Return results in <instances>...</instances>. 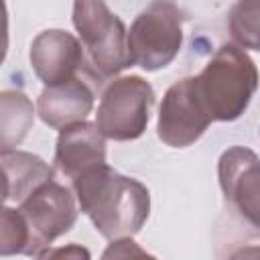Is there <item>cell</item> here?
Returning a JSON list of instances; mask_svg holds the SVG:
<instances>
[{"label":"cell","instance_id":"obj_1","mask_svg":"<svg viewBox=\"0 0 260 260\" xmlns=\"http://www.w3.org/2000/svg\"><path fill=\"white\" fill-rule=\"evenodd\" d=\"M71 183L79 209L104 238L112 242L132 238L144 225L150 211V193L140 181L102 165Z\"/></svg>","mask_w":260,"mask_h":260},{"label":"cell","instance_id":"obj_2","mask_svg":"<svg viewBox=\"0 0 260 260\" xmlns=\"http://www.w3.org/2000/svg\"><path fill=\"white\" fill-rule=\"evenodd\" d=\"M258 85L254 61L236 45H223L195 75L197 95L209 120L232 122L244 114Z\"/></svg>","mask_w":260,"mask_h":260},{"label":"cell","instance_id":"obj_3","mask_svg":"<svg viewBox=\"0 0 260 260\" xmlns=\"http://www.w3.org/2000/svg\"><path fill=\"white\" fill-rule=\"evenodd\" d=\"M73 26L79 32L85 61L98 79L114 77L132 65L124 22L104 2H75Z\"/></svg>","mask_w":260,"mask_h":260},{"label":"cell","instance_id":"obj_4","mask_svg":"<svg viewBox=\"0 0 260 260\" xmlns=\"http://www.w3.org/2000/svg\"><path fill=\"white\" fill-rule=\"evenodd\" d=\"M183 10L173 2L148 4L126 32L130 63L146 71L167 67L183 45Z\"/></svg>","mask_w":260,"mask_h":260},{"label":"cell","instance_id":"obj_5","mask_svg":"<svg viewBox=\"0 0 260 260\" xmlns=\"http://www.w3.org/2000/svg\"><path fill=\"white\" fill-rule=\"evenodd\" d=\"M152 104L154 91L144 77H118L102 93L95 128L110 140H136L146 130Z\"/></svg>","mask_w":260,"mask_h":260},{"label":"cell","instance_id":"obj_6","mask_svg":"<svg viewBox=\"0 0 260 260\" xmlns=\"http://www.w3.org/2000/svg\"><path fill=\"white\" fill-rule=\"evenodd\" d=\"M16 209L20 211L28 232L24 256H37L47 250L59 236L69 232L77 219L75 195L53 179L39 185L18 203Z\"/></svg>","mask_w":260,"mask_h":260},{"label":"cell","instance_id":"obj_7","mask_svg":"<svg viewBox=\"0 0 260 260\" xmlns=\"http://www.w3.org/2000/svg\"><path fill=\"white\" fill-rule=\"evenodd\" d=\"M209 124L211 120L195 89V77H183L165 91L156 122V134L165 144L173 148L191 146Z\"/></svg>","mask_w":260,"mask_h":260},{"label":"cell","instance_id":"obj_8","mask_svg":"<svg viewBox=\"0 0 260 260\" xmlns=\"http://www.w3.org/2000/svg\"><path fill=\"white\" fill-rule=\"evenodd\" d=\"M30 65L45 87H49L77 77L79 69L85 67V53L71 32L49 28L32 39Z\"/></svg>","mask_w":260,"mask_h":260},{"label":"cell","instance_id":"obj_9","mask_svg":"<svg viewBox=\"0 0 260 260\" xmlns=\"http://www.w3.org/2000/svg\"><path fill=\"white\" fill-rule=\"evenodd\" d=\"M225 199L256 228L258 225V156L244 146L228 148L217 165Z\"/></svg>","mask_w":260,"mask_h":260},{"label":"cell","instance_id":"obj_10","mask_svg":"<svg viewBox=\"0 0 260 260\" xmlns=\"http://www.w3.org/2000/svg\"><path fill=\"white\" fill-rule=\"evenodd\" d=\"M57 169L67 179H77L79 175L106 165V140L95 124L77 122L61 128L55 146Z\"/></svg>","mask_w":260,"mask_h":260},{"label":"cell","instance_id":"obj_11","mask_svg":"<svg viewBox=\"0 0 260 260\" xmlns=\"http://www.w3.org/2000/svg\"><path fill=\"white\" fill-rule=\"evenodd\" d=\"M91 108L93 89L81 75L45 87L37 100V114L47 126L57 130L77 122H85Z\"/></svg>","mask_w":260,"mask_h":260},{"label":"cell","instance_id":"obj_12","mask_svg":"<svg viewBox=\"0 0 260 260\" xmlns=\"http://www.w3.org/2000/svg\"><path fill=\"white\" fill-rule=\"evenodd\" d=\"M35 124V106L30 98L18 89L0 91V156L20 146Z\"/></svg>","mask_w":260,"mask_h":260},{"label":"cell","instance_id":"obj_13","mask_svg":"<svg viewBox=\"0 0 260 260\" xmlns=\"http://www.w3.org/2000/svg\"><path fill=\"white\" fill-rule=\"evenodd\" d=\"M0 169L8 179L10 201L20 203L39 185L53 179V167H49L41 156L14 150L0 158Z\"/></svg>","mask_w":260,"mask_h":260},{"label":"cell","instance_id":"obj_14","mask_svg":"<svg viewBox=\"0 0 260 260\" xmlns=\"http://www.w3.org/2000/svg\"><path fill=\"white\" fill-rule=\"evenodd\" d=\"M260 18V2H238L234 4L230 12V32L234 41L238 43L236 47L252 49L258 51L260 47V32H258V20Z\"/></svg>","mask_w":260,"mask_h":260},{"label":"cell","instance_id":"obj_15","mask_svg":"<svg viewBox=\"0 0 260 260\" xmlns=\"http://www.w3.org/2000/svg\"><path fill=\"white\" fill-rule=\"evenodd\" d=\"M28 244L26 223L18 209L0 205V256L24 254Z\"/></svg>","mask_w":260,"mask_h":260},{"label":"cell","instance_id":"obj_16","mask_svg":"<svg viewBox=\"0 0 260 260\" xmlns=\"http://www.w3.org/2000/svg\"><path fill=\"white\" fill-rule=\"evenodd\" d=\"M102 260H156L152 254L142 250L132 238L114 240L102 254Z\"/></svg>","mask_w":260,"mask_h":260},{"label":"cell","instance_id":"obj_17","mask_svg":"<svg viewBox=\"0 0 260 260\" xmlns=\"http://www.w3.org/2000/svg\"><path fill=\"white\" fill-rule=\"evenodd\" d=\"M35 260H91L89 250L79 244H67L57 248H47L37 254Z\"/></svg>","mask_w":260,"mask_h":260},{"label":"cell","instance_id":"obj_18","mask_svg":"<svg viewBox=\"0 0 260 260\" xmlns=\"http://www.w3.org/2000/svg\"><path fill=\"white\" fill-rule=\"evenodd\" d=\"M8 51V10L6 4L0 2V65Z\"/></svg>","mask_w":260,"mask_h":260},{"label":"cell","instance_id":"obj_19","mask_svg":"<svg viewBox=\"0 0 260 260\" xmlns=\"http://www.w3.org/2000/svg\"><path fill=\"white\" fill-rule=\"evenodd\" d=\"M258 256H260L258 246H248V248L236 250L228 260H258Z\"/></svg>","mask_w":260,"mask_h":260},{"label":"cell","instance_id":"obj_20","mask_svg":"<svg viewBox=\"0 0 260 260\" xmlns=\"http://www.w3.org/2000/svg\"><path fill=\"white\" fill-rule=\"evenodd\" d=\"M6 201H10V189H8V179L0 169V205H4Z\"/></svg>","mask_w":260,"mask_h":260}]
</instances>
